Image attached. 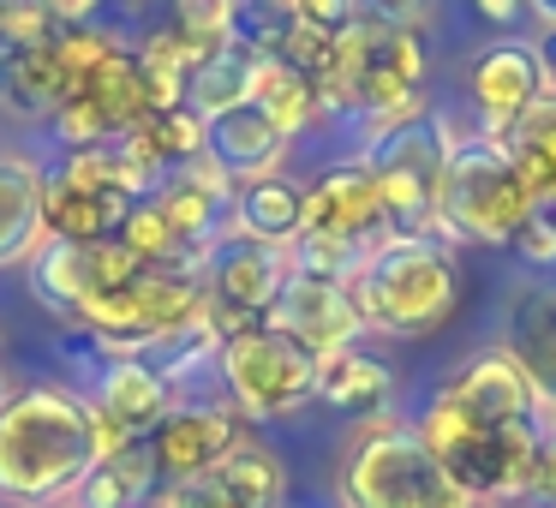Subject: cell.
I'll return each mask as SVG.
<instances>
[{"label": "cell", "instance_id": "8992f818", "mask_svg": "<svg viewBox=\"0 0 556 508\" xmlns=\"http://www.w3.org/2000/svg\"><path fill=\"white\" fill-rule=\"evenodd\" d=\"M539 216L532 192L520 186L515 162L496 138H467L448 150L443 192H437V221L455 245H508Z\"/></svg>", "mask_w": 556, "mask_h": 508}, {"label": "cell", "instance_id": "1f68e13d", "mask_svg": "<svg viewBox=\"0 0 556 508\" xmlns=\"http://www.w3.org/2000/svg\"><path fill=\"white\" fill-rule=\"evenodd\" d=\"M168 25L198 49H222L233 42V0H168Z\"/></svg>", "mask_w": 556, "mask_h": 508}, {"label": "cell", "instance_id": "8d00e7d4", "mask_svg": "<svg viewBox=\"0 0 556 508\" xmlns=\"http://www.w3.org/2000/svg\"><path fill=\"white\" fill-rule=\"evenodd\" d=\"M42 7H49V18L61 30H78V25H102V7L109 0H42Z\"/></svg>", "mask_w": 556, "mask_h": 508}, {"label": "cell", "instance_id": "603a6c76", "mask_svg": "<svg viewBox=\"0 0 556 508\" xmlns=\"http://www.w3.org/2000/svg\"><path fill=\"white\" fill-rule=\"evenodd\" d=\"M30 300L49 317H61L66 329L78 323L90 300H97V276H90V245H66V240H42L25 264Z\"/></svg>", "mask_w": 556, "mask_h": 508}, {"label": "cell", "instance_id": "7c38bea8", "mask_svg": "<svg viewBox=\"0 0 556 508\" xmlns=\"http://www.w3.org/2000/svg\"><path fill=\"white\" fill-rule=\"evenodd\" d=\"M264 323H276L281 335H293L300 347H312L317 359H324V353L353 347V341L365 335L359 312H353V300H348V281L300 276V269L281 281V293H276V305H269Z\"/></svg>", "mask_w": 556, "mask_h": 508}, {"label": "cell", "instance_id": "f546056e", "mask_svg": "<svg viewBox=\"0 0 556 508\" xmlns=\"http://www.w3.org/2000/svg\"><path fill=\"white\" fill-rule=\"evenodd\" d=\"M121 42H126V37H121L114 25H78V30H54L49 54H54V66H61L66 90H73V85H85V78L97 73V66L109 61Z\"/></svg>", "mask_w": 556, "mask_h": 508}, {"label": "cell", "instance_id": "5b68a950", "mask_svg": "<svg viewBox=\"0 0 556 508\" xmlns=\"http://www.w3.org/2000/svg\"><path fill=\"white\" fill-rule=\"evenodd\" d=\"M448 126L437 109H413L401 120H383L365 132L359 162L371 168L377 198H383L389 233H407V240H443V221H437V192H443V168H448Z\"/></svg>", "mask_w": 556, "mask_h": 508}, {"label": "cell", "instance_id": "277c9868", "mask_svg": "<svg viewBox=\"0 0 556 508\" xmlns=\"http://www.w3.org/2000/svg\"><path fill=\"white\" fill-rule=\"evenodd\" d=\"M336 496L341 508H472L467 491L443 472V460L395 412L353 424V443L341 448Z\"/></svg>", "mask_w": 556, "mask_h": 508}, {"label": "cell", "instance_id": "7a4b0ae2", "mask_svg": "<svg viewBox=\"0 0 556 508\" xmlns=\"http://www.w3.org/2000/svg\"><path fill=\"white\" fill-rule=\"evenodd\" d=\"M348 300L359 312L365 335H401L419 341L455 317L460 305V269L443 240H407L389 233L371 245L359 269L348 276Z\"/></svg>", "mask_w": 556, "mask_h": 508}, {"label": "cell", "instance_id": "ab89813d", "mask_svg": "<svg viewBox=\"0 0 556 508\" xmlns=\"http://www.w3.org/2000/svg\"><path fill=\"white\" fill-rule=\"evenodd\" d=\"M532 7V18H539V25H556V0H527Z\"/></svg>", "mask_w": 556, "mask_h": 508}, {"label": "cell", "instance_id": "f35d334b", "mask_svg": "<svg viewBox=\"0 0 556 508\" xmlns=\"http://www.w3.org/2000/svg\"><path fill=\"white\" fill-rule=\"evenodd\" d=\"M162 7H168V0H114V13H121V18H132V25H144V18L156 25V13H162Z\"/></svg>", "mask_w": 556, "mask_h": 508}, {"label": "cell", "instance_id": "60d3db41", "mask_svg": "<svg viewBox=\"0 0 556 508\" xmlns=\"http://www.w3.org/2000/svg\"><path fill=\"white\" fill-rule=\"evenodd\" d=\"M544 436H551V443H556V412H551V419H544Z\"/></svg>", "mask_w": 556, "mask_h": 508}, {"label": "cell", "instance_id": "484cf974", "mask_svg": "<svg viewBox=\"0 0 556 508\" xmlns=\"http://www.w3.org/2000/svg\"><path fill=\"white\" fill-rule=\"evenodd\" d=\"M132 54H138V73H144L150 109L168 114V109H180V102H186V78H192V66L204 61L210 49H198V42L180 37L168 18H156V25L132 42Z\"/></svg>", "mask_w": 556, "mask_h": 508}, {"label": "cell", "instance_id": "d6a6232c", "mask_svg": "<svg viewBox=\"0 0 556 508\" xmlns=\"http://www.w3.org/2000/svg\"><path fill=\"white\" fill-rule=\"evenodd\" d=\"M508 257H515L527 276H556V221H551V209H539V216L508 240Z\"/></svg>", "mask_w": 556, "mask_h": 508}, {"label": "cell", "instance_id": "83f0119b", "mask_svg": "<svg viewBox=\"0 0 556 508\" xmlns=\"http://www.w3.org/2000/svg\"><path fill=\"white\" fill-rule=\"evenodd\" d=\"M252 66H257V54L240 49V42L210 49L204 61L192 66V78H186V109H192L198 120H216V114L252 102Z\"/></svg>", "mask_w": 556, "mask_h": 508}, {"label": "cell", "instance_id": "836d02e7", "mask_svg": "<svg viewBox=\"0 0 556 508\" xmlns=\"http://www.w3.org/2000/svg\"><path fill=\"white\" fill-rule=\"evenodd\" d=\"M293 25L324 30V37H341V30L359 25V0H288Z\"/></svg>", "mask_w": 556, "mask_h": 508}, {"label": "cell", "instance_id": "44dd1931", "mask_svg": "<svg viewBox=\"0 0 556 508\" xmlns=\"http://www.w3.org/2000/svg\"><path fill=\"white\" fill-rule=\"evenodd\" d=\"M228 228L245 233V240H257V245L288 252L305 228V180H293V174H264V180L233 186Z\"/></svg>", "mask_w": 556, "mask_h": 508}, {"label": "cell", "instance_id": "7bdbcfd3", "mask_svg": "<svg viewBox=\"0 0 556 508\" xmlns=\"http://www.w3.org/2000/svg\"><path fill=\"white\" fill-rule=\"evenodd\" d=\"M551 221H556V204H551Z\"/></svg>", "mask_w": 556, "mask_h": 508}, {"label": "cell", "instance_id": "8fae6325", "mask_svg": "<svg viewBox=\"0 0 556 508\" xmlns=\"http://www.w3.org/2000/svg\"><path fill=\"white\" fill-rule=\"evenodd\" d=\"M300 233H329V240H348L359 252L389 240L383 198H377V180L359 156H341L317 180H305V228Z\"/></svg>", "mask_w": 556, "mask_h": 508}, {"label": "cell", "instance_id": "cb8c5ba5", "mask_svg": "<svg viewBox=\"0 0 556 508\" xmlns=\"http://www.w3.org/2000/svg\"><path fill=\"white\" fill-rule=\"evenodd\" d=\"M252 109H264L293 144L305 132H317V126H329V109L317 97V85L300 78L288 61H276V54H257V66H252Z\"/></svg>", "mask_w": 556, "mask_h": 508}, {"label": "cell", "instance_id": "4316f807", "mask_svg": "<svg viewBox=\"0 0 556 508\" xmlns=\"http://www.w3.org/2000/svg\"><path fill=\"white\" fill-rule=\"evenodd\" d=\"M496 144H503L508 162H515V174L532 192V204L551 209L556 204V97H544L539 109H532L520 126H508Z\"/></svg>", "mask_w": 556, "mask_h": 508}, {"label": "cell", "instance_id": "52a82bcc", "mask_svg": "<svg viewBox=\"0 0 556 508\" xmlns=\"http://www.w3.org/2000/svg\"><path fill=\"white\" fill-rule=\"evenodd\" d=\"M216 377L228 407L245 424H276L293 419L317 401V353L300 347L293 335H281L276 323H245L240 335L222 341Z\"/></svg>", "mask_w": 556, "mask_h": 508}, {"label": "cell", "instance_id": "74e56055", "mask_svg": "<svg viewBox=\"0 0 556 508\" xmlns=\"http://www.w3.org/2000/svg\"><path fill=\"white\" fill-rule=\"evenodd\" d=\"M532 54H539V73H544V97H556V25H539Z\"/></svg>", "mask_w": 556, "mask_h": 508}, {"label": "cell", "instance_id": "9a60e30c", "mask_svg": "<svg viewBox=\"0 0 556 508\" xmlns=\"http://www.w3.org/2000/svg\"><path fill=\"white\" fill-rule=\"evenodd\" d=\"M288 156H293V138L264 109H252V102L204 120V162L222 168L228 186L264 180V174H288Z\"/></svg>", "mask_w": 556, "mask_h": 508}, {"label": "cell", "instance_id": "ffe728a7", "mask_svg": "<svg viewBox=\"0 0 556 508\" xmlns=\"http://www.w3.org/2000/svg\"><path fill=\"white\" fill-rule=\"evenodd\" d=\"M204 484L222 508H288V460L252 431L204 472Z\"/></svg>", "mask_w": 556, "mask_h": 508}, {"label": "cell", "instance_id": "6da1fadb", "mask_svg": "<svg viewBox=\"0 0 556 508\" xmlns=\"http://www.w3.org/2000/svg\"><path fill=\"white\" fill-rule=\"evenodd\" d=\"M97 467V412L66 383H25L0 401V503L61 508Z\"/></svg>", "mask_w": 556, "mask_h": 508}, {"label": "cell", "instance_id": "d6986e66", "mask_svg": "<svg viewBox=\"0 0 556 508\" xmlns=\"http://www.w3.org/2000/svg\"><path fill=\"white\" fill-rule=\"evenodd\" d=\"M132 204H144V198L109 192V186H73L61 174H49V192H42V240H66V245L114 240L121 221L132 216Z\"/></svg>", "mask_w": 556, "mask_h": 508}, {"label": "cell", "instance_id": "e575fe53", "mask_svg": "<svg viewBox=\"0 0 556 508\" xmlns=\"http://www.w3.org/2000/svg\"><path fill=\"white\" fill-rule=\"evenodd\" d=\"M520 503L556 508V443H551V436L539 443V460H532V479H527V491H520Z\"/></svg>", "mask_w": 556, "mask_h": 508}, {"label": "cell", "instance_id": "d590c367", "mask_svg": "<svg viewBox=\"0 0 556 508\" xmlns=\"http://www.w3.org/2000/svg\"><path fill=\"white\" fill-rule=\"evenodd\" d=\"M467 7H472V18H479L484 30H496V37H515L520 18L532 13L527 0H467Z\"/></svg>", "mask_w": 556, "mask_h": 508}, {"label": "cell", "instance_id": "30bf717a", "mask_svg": "<svg viewBox=\"0 0 556 508\" xmlns=\"http://www.w3.org/2000/svg\"><path fill=\"white\" fill-rule=\"evenodd\" d=\"M245 431L252 424L228 407V395L222 401H174V412L144 443H150V460H156L162 484H198Z\"/></svg>", "mask_w": 556, "mask_h": 508}, {"label": "cell", "instance_id": "2e32d148", "mask_svg": "<svg viewBox=\"0 0 556 508\" xmlns=\"http://www.w3.org/2000/svg\"><path fill=\"white\" fill-rule=\"evenodd\" d=\"M85 401L102 412V419L121 424L132 443H144V436L174 412V401H180V395H174L168 377H156L144 359H138V353H121V359H109L97 371V389H90Z\"/></svg>", "mask_w": 556, "mask_h": 508}, {"label": "cell", "instance_id": "d4e9b609", "mask_svg": "<svg viewBox=\"0 0 556 508\" xmlns=\"http://www.w3.org/2000/svg\"><path fill=\"white\" fill-rule=\"evenodd\" d=\"M156 491H162V472L150 460V443H132L121 455L97 460L61 508H144Z\"/></svg>", "mask_w": 556, "mask_h": 508}, {"label": "cell", "instance_id": "5bb4252c", "mask_svg": "<svg viewBox=\"0 0 556 508\" xmlns=\"http://www.w3.org/2000/svg\"><path fill=\"white\" fill-rule=\"evenodd\" d=\"M503 347L532 377L544 419L556 412V276H520L503 305Z\"/></svg>", "mask_w": 556, "mask_h": 508}, {"label": "cell", "instance_id": "7402d4cb", "mask_svg": "<svg viewBox=\"0 0 556 508\" xmlns=\"http://www.w3.org/2000/svg\"><path fill=\"white\" fill-rule=\"evenodd\" d=\"M73 97H85L90 109H97L109 144H121L126 132H138V126L156 114V109H150V90H144V73H138L132 42H121V49H114L109 61H102L97 73L85 78V85H73Z\"/></svg>", "mask_w": 556, "mask_h": 508}, {"label": "cell", "instance_id": "3957f363", "mask_svg": "<svg viewBox=\"0 0 556 508\" xmlns=\"http://www.w3.org/2000/svg\"><path fill=\"white\" fill-rule=\"evenodd\" d=\"M413 431H419V443L443 460L448 479L467 491L472 508L520 503V491H527V479H532V460H539V443H544V424H479V419H467L443 389L419 407Z\"/></svg>", "mask_w": 556, "mask_h": 508}, {"label": "cell", "instance_id": "f1b7e54d", "mask_svg": "<svg viewBox=\"0 0 556 508\" xmlns=\"http://www.w3.org/2000/svg\"><path fill=\"white\" fill-rule=\"evenodd\" d=\"M66 97V78L54 66L49 42L42 49H13L0 54V102L18 114V120H49Z\"/></svg>", "mask_w": 556, "mask_h": 508}, {"label": "cell", "instance_id": "4fadbf2b", "mask_svg": "<svg viewBox=\"0 0 556 508\" xmlns=\"http://www.w3.org/2000/svg\"><path fill=\"white\" fill-rule=\"evenodd\" d=\"M443 395L455 401L467 419L479 424H544V401L532 389V377L515 365L508 347H484L443 383Z\"/></svg>", "mask_w": 556, "mask_h": 508}, {"label": "cell", "instance_id": "ba28073f", "mask_svg": "<svg viewBox=\"0 0 556 508\" xmlns=\"http://www.w3.org/2000/svg\"><path fill=\"white\" fill-rule=\"evenodd\" d=\"M544 102V73L527 37H491L467 61V114L484 138H503Z\"/></svg>", "mask_w": 556, "mask_h": 508}, {"label": "cell", "instance_id": "9c48e42d", "mask_svg": "<svg viewBox=\"0 0 556 508\" xmlns=\"http://www.w3.org/2000/svg\"><path fill=\"white\" fill-rule=\"evenodd\" d=\"M288 276H293L288 252L257 245V240H245V233H233V228L210 245L204 269H198L210 312H228V317H240V323H264Z\"/></svg>", "mask_w": 556, "mask_h": 508}, {"label": "cell", "instance_id": "e0dca14e", "mask_svg": "<svg viewBox=\"0 0 556 508\" xmlns=\"http://www.w3.org/2000/svg\"><path fill=\"white\" fill-rule=\"evenodd\" d=\"M42 192H49V168L30 150L0 144V276L25 269L42 245Z\"/></svg>", "mask_w": 556, "mask_h": 508}, {"label": "cell", "instance_id": "ac0fdd59", "mask_svg": "<svg viewBox=\"0 0 556 508\" xmlns=\"http://www.w3.org/2000/svg\"><path fill=\"white\" fill-rule=\"evenodd\" d=\"M317 407L341 412L353 424L389 419V407H395V371L371 347H359V341L341 353H324L317 359Z\"/></svg>", "mask_w": 556, "mask_h": 508}, {"label": "cell", "instance_id": "b9f144b4", "mask_svg": "<svg viewBox=\"0 0 556 508\" xmlns=\"http://www.w3.org/2000/svg\"><path fill=\"white\" fill-rule=\"evenodd\" d=\"M7 395H13V389H7V371H0V401H7Z\"/></svg>", "mask_w": 556, "mask_h": 508}, {"label": "cell", "instance_id": "4dcf8cb0", "mask_svg": "<svg viewBox=\"0 0 556 508\" xmlns=\"http://www.w3.org/2000/svg\"><path fill=\"white\" fill-rule=\"evenodd\" d=\"M150 144H156V162L168 174H180V168H192L198 156H204V120H198L192 109H168V114H150Z\"/></svg>", "mask_w": 556, "mask_h": 508}]
</instances>
